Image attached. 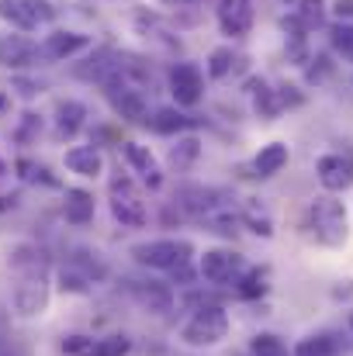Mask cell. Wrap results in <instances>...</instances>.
<instances>
[{
	"mask_svg": "<svg viewBox=\"0 0 353 356\" xmlns=\"http://www.w3.org/2000/svg\"><path fill=\"white\" fill-rule=\"evenodd\" d=\"M14 266L21 270L17 287H14V312L31 318L42 315L49 305V273H45V259L42 252H35V259H24V249L14 256Z\"/></svg>",
	"mask_w": 353,
	"mask_h": 356,
	"instance_id": "obj_1",
	"label": "cell"
},
{
	"mask_svg": "<svg viewBox=\"0 0 353 356\" xmlns=\"http://www.w3.org/2000/svg\"><path fill=\"white\" fill-rule=\"evenodd\" d=\"M191 256H194V245L187 238H152V242L132 245V259L149 270H180L191 263Z\"/></svg>",
	"mask_w": 353,
	"mask_h": 356,
	"instance_id": "obj_2",
	"label": "cell"
},
{
	"mask_svg": "<svg viewBox=\"0 0 353 356\" xmlns=\"http://www.w3.org/2000/svg\"><path fill=\"white\" fill-rule=\"evenodd\" d=\"M308 222H312V232L322 245L329 249H340L347 236H350V225H347V208L343 201L336 197H315L312 208H308Z\"/></svg>",
	"mask_w": 353,
	"mask_h": 356,
	"instance_id": "obj_3",
	"label": "cell"
},
{
	"mask_svg": "<svg viewBox=\"0 0 353 356\" xmlns=\"http://www.w3.org/2000/svg\"><path fill=\"white\" fill-rule=\"evenodd\" d=\"M229 336V315L222 305H201L194 308V315L184 322L180 339L187 346H215Z\"/></svg>",
	"mask_w": 353,
	"mask_h": 356,
	"instance_id": "obj_4",
	"label": "cell"
},
{
	"mask_svg": "<svg viewBox=\"0 0 353 356\" xmlns=\"http://www.w3.org/2000/svg\"><path fill=\"white\" fill-rule=\"evenodd\" d=\"M108 191H111V215H115L118 222H121L125 229H146L149 211H146V201H142V194L135 191L132 177L118 173Z\"/></svg>",
	"mask_w": 353,
	"mask_h": 356,
	"instance_id": "obj_5",
	"label": "cell"
},
{
	"mask_svg": "<svg viewBox=\"0 0 353 356\" xmlns=\"http://www.w3.org/2000/svg\"><path fill=\"white\" fill-rule=\"evenodd\" d=\"M101 87H104V94H108V101H111V108H115L118 118L135 121V124H146V121H149L146 94H142V90H135V87L121 76V66H118V73H111Z\"/></svg>",
	"mask_w": 353,
	"mask_h": 356,
	"instance_id": "obj_6",
	"label": "cell"
},
{
	"mask_svg": "<svg viewBox=\"0 0 353 356\" xmlns=\"http://www.w3.org/2000/svg\"><path fill=\"white\" fill-rule=\"evenodd\" d=\"M198 273L212 287H235V280L246 273V259L233 249H205V256L198 259Z\"/></svg>",
	"mask_w": 353,
	"mask_h": 356,
	"instance_id": "obj_7",
	"label": "cell"
},
{
	"mask_svg": "<svg viewBox=\"0 0 353 356\" xmlns=\"http://www.w3.org/2000/svg\"><path fill=\"white\" fill-rule=\"evenodd\" d=\"M170 94L177 108H198L205 97V76L194 63H177L170 70Z\"/></svg>",
	"mask_w": 353,
	"mask_h": 356,
	"instance_id": "obj_8",
	"label": "cell"
},
{
	"mask_svg": "<svg viewBox=\"0 0 353 356\" xmlns=\"http://www.w3.org/2000/svg\"><path fill=\"white\" fill-rule=\"evenodd\" d=\"M215 17H219L222 35L242 38V35H249V28L256 21V10H253V0H219Z\"/></svg>",
	"mask_w": 353,
	"mask_h": 356,
	"instance_id": "obj_9",
	"label": "cell"
},
{
	"mask_svg": "<svg viewBox=\"0 0 353 356\" xmlns=\"http://www.w3.org/2000/svg\"><path fill=\"white\" fill-rule=\"evenodd\" d=\"M91 49V35H80V31H52L45 35V42L38 45V59H49V63H63L77 52Z\"/></svg>",
	"mask_w": 353,
	"mask_h": 356,
	"instance_id": "obj_10",
	"label": "cell"
},
{
	"mask_svg": "<svg viewBox=\"0 0 353 356\" xmlns=\"http://www.w3.org/2000/svg\"><path fill=\"white\" fill-rule=\"evenodd\" d=\"M121 156H125V163L132 166V173L142 177V184H146L149 191H159V187H163V170H159L156 156H152L146 145H139V142H121Z\"/></svg>",
	"mask_w": 353,
	"mask_h": 356,
	"instance_id": "obj_11",
	"label": "cell"
},
{
	"mask_svg": "<svg viewBox=\"0 0 353 356\" xmlns=\"http://www.w3.org/2000/svg\"><path fill=\"white\" fill-rule=\"evenodd\" d=\"M315 177H319V184L329 194H340V191H347L353 184V163L347 156H340V152H329V156H322L315 163Z\"/></svg>",
	"mask_w": 353,
	"mask_h": 356,
	"instance_id": "obj_12",
	"label": "cell"
},
{
	"mask_svg": "<svg viewBox=\"0 0 353 356\" xmlns=\"http://www.w3.org/2000/svg\"><path fill=\"white\" fill-rule=\"evenodd\" d=\"M38 59V45L24 35H0V66L3 70H24Z\"/></svg>",
	"mask_w": 353,
	"mask_h": 356,
	"instance_id": "obj_13",
	"label": "cell"
},
{
	"mask_svg": "<svg viewBox=\"0 0 353 356\" xmlns=\"http://www.w3.org/2000/svg\"><path fill=\"white\" fill-rule=\"evenodd\" d=\"M156 135H180V131H191V128H198L201 118H194V115H184V111H177V108H159V111H152L149 121H146Z\"/></svg>",
	"mask_w": 353,
	"mask_h": 356,
	"instance_id": "obj_14",
	"label": "cell"
},
{
	"mask_svg": "<svg viewBox=\"0 0 353 356\" xmlns=\"http://www.w3.org/2000/svg\"><path fill=\"white\" fill-rule=\"evenodd\" d=\"M66 170L77 173V177H101L104 170V156L97 145H73L66 152Z\"/></svg>",
	"mask_w": 353,
	"mask_h": 356,
	"instance_id": "obj_15",
	"label": "cell"
},
{
	"mask_svg": "<svg viewBox=\"0 0 353 356\" xmlns=\"http://www.w3.org/2000/svg\"><path fill=\"white\" fill-rule=\"evenodd\" d=\"M63 215H66L70 225H91V222H94V194L84 191V187L66 191V197H63Z\"/></svg>",
	"mask_w": 353,
	"mask_h": 356,
	"instance_id": "obj_16",
	"label": "cell"
},
{
	"mask_svg": "<svg viewBox=\"0 0 353 356\" xmlns=\"http://www.w3.org/2000/svg\"><path fill=\"white\" fill-rule=\"evenodd\" d=\"M132 291H135L139 305H142L146 312H152V315H166V312L173 308V291H170L166 284L149 280V284H135Z\"/></svg>",
	"mask_w": 353,
	"mask_h": 356,
	"instance_id": "obj_17",
	"label": "cell"
},
{
	"mask_svg": "<svg viewBox=\"0 0 353 356\" xmlns=\"http://www.w3.org/2000/svg\"><path fill=\"white\" fill-rule=\"evenodd\" d=\"M284 166H288V145H284V142H270V145H263V149L256 152V159H253V170H256L260 180L277 177Z\"/></svg>",
	"mask_w": 353,
	"mask_h": 356,
	"instance_id": "obj_18",
	"label": "cell"
},
{
	"mask_svg": "<svg viewBox=\"0 0 353 356\" xmlns=\"http://www.w3.org/2000/svg\"><path fill=\"white\" fill-rule=\"evenodd\" d=\"M87 121V108L80 101H59L56 108V135L59 138H73Z\"/></svg>",
	"mask_w": 353,
	"mask_h": 356,
	"instance_id": "obj_19",
	"label": "cell"
},
{
	"mask_svg": "<svg viewBox=\"0 0 353 356\" xmlns=\"http://www.w3.org/2000/svg\"><path fill=\"white\" fill-rule=\"evenodd\" d=\"M239 63H242V56H235L233 45H222V49H215V52L208 56V76H212V80H226V76L235 73Z\"/></svg>",
	"mask_w": 353,
	"mask_h": 356,
	"instance_id": "obj_20",
	"label": "cell"
},
{
	"mask_svg": "<svg viewBox=\"0 0 353 356\" xmlns=\"http://www.w3.org/2000/svg\"><path fill=\"white\" fill-rule=\"evenodd\" d=\"M253 90H256L253 108H256V115H260V118L274 121L281 111H284V104H281V94H277V90H270L267 83H253Z\"/></svg>",
	"mask_w": 353,
	"mask_h": 356,
	"instance_id": "obj_21",
	"label": "cell"
},
{
	"mask_svg": "<svg viewBox=\"0 0 353 356\" xmlns=\"http://www.w3.org/2000/svg\"><path fill=\"white\" fill-rule=\"evenodd\" d=\"M239 222H246V225H249V232H256V236H263V238L274 236V222H270V215H267L256 201H246V208H242Z\"/></svg>",
	"mask_w": 353,
	"mask_h": 356,
	"instance_id": "obj_22",
	"label": "cell"
},
{
	"mask_svg": "<svg viewBox=\"0 0 353 356\" xmlns=\"http://www.w3.org/2000/svg\"><path fill=\"white\" fill-rule=\"evenodd\" d=\"M336 353H340V346H336V339L326 336V332L305 336V339L295 346V356H336Z\"/></svg>",
	"mask_w": 353,
	"mask_h": 356,
	"instance_id": "obj_23",
	"label": "cell"
},
{
	"mask_svg": "<svg viewBox=\"0 0 353 356\" xmlns=\"http://www.w3.org/2000/svg\"><path fill=\"white\" fill-rule=\"evenodd\" d=\"M0 17H3V21H10L17 31H31V28H38V24L31 21V14H28L24 0H0Z\"/></svg>",
	"mask_w": 353,
	"mask_h": 356,
	"instance_id": "obj_24",
	"label": "cell"
},
{
	"mask_svg": "<svg viewBox=\"0 0 353 356\" xmlns=\"http://www.w3.org/2000/svg\"><path fill=\"white\" fill-rule=\"evenodd\" d=\"M235 294L239 298H263L267 294V273L263 270H246L239 280H235Z\"/></svg>",
	"mask_w": 353,
	"mask_h": 356,
	"instance_id": "obj_25",
	"label": "cell"
},
{
	"mask_svg": "<svg viewBox=\"0 0 353 356\" xmlns=\"http://www.w3.org/2000/svg\"><path fill=\"white\" fill-rule=\"evenodd\" d=\"M298 21L305 24V31L322 28V24H326V7H322V0H298Z\"/></svg>",
	"mask_w": 353,
	"mask_h": 356,
	"instance_id": "obj_26",
	"label": "cell"
},
{
	"mask_svg": "<svg viewBox=\"0 0 353 356\" xmlns=\"http://www.w3.org/2000/svg\"><path fill=\"white\" fill-rule=\"evenodd\" d=\"M249 353L253 356H288V346H284V339H277L274 332H260V336H253Z\"/></svg>",
	"mask_w": 353,
	"mask_h": 356,
	"instance_id": "obj_27",
	"label": "cell"
},
{
	"mask_svg": "<svg viewBox=\"0 0 353 356\" xmlns=\"http://www.w3.org/2000/svg\"><path fill=\"white\" fill-rule=\"evenodd\" d=\"M132 353V339L128 336H104L94 343V356H128Z\"/></svg>",
	"mask_w": 353,
	"mask_h": 356,
	"instance_id": "obj_28",
	"label": "cell"
},
{
	"mask_svg": "<svg viewBox=\"0 0 353 356\" xmlns=\"http://www.w3.org/2000/svg\"><path fill=\"white\" fill-rule=\"evenodd\" d=\"M333 49H336V56L353 63V24H336L333 28Z\"/></svg>",
	"mask_w": 353,
	"mask_h": 356,
	"instance_id": "obj_29",
	"label": "cell"
},
{
	"mask_svg": "<svg viewBox=\"0 0 353 356\" xmlns=\"http://www.w3.org/2000/svg\"><path fill=\"white\" fill-rule=\"evenodd\" d=\"M94 343H97L94 336H66L59 350L66 356H94Z\"/></svg>",
	"mask_w": 353,
	"mask_h": 356,
	"instance_id": "obj_30",
	"label": "cell"
},
{
	"mask_svg": "<svg viewBox=\"0 0 353 356\" xmlns=\"http://www.w3.org/2000/svg\"><path fill=\"white\" fill-rule=\"evenodd\" d=\"M24 7H28V14H31L35 24H52L56 21V7L49 0H24Z\"/></svg>",
	"mask_w": 353,
	"mask_h": 356,
	"instance_id": "obj_31",
	"label": "cell"
},
{
	"mask_svg": "<svg viewBox=\"0 0 353 356\" xmlns=\"http://www.w3.org/2000/svg\"><path fill=\"white\" fill-rule=\"evenodd\" d=\"M17 170H21V180H28V184H38V180H45V184H56V180L49 177V170H45V166H38V163H28V159H21V163H17Z\"/></svg>",
	"mask_w": 353,
	"mask_h": 356,
	"instance_id": "obj_32",
	"label": "cell"
},
{
	"mask_svg": "<svg viewBox=\"0 0 353 356\" xmlns=\"http://www.w3.org/2000/svg\"><path fill=\"white\" fill-rule=\"evenodd\" d=\"M194 156H198V138H184V142H177V149L170 152V159H173L177 166H187Z\"/></svg>",
	"mask_w": 353,
	"mask_h": 356,
	"instance_id": "obj_33",
	"label": "cell"
},
{
	"mask_svg": "<svg viewBox=\"0 0 353 356\" xmlns=\"http://www.w3.org/2000/svg\"><path fill=\"white\" fill-rule=\"evenodd\" d=\"M59 280H63V287H66V291H87V284H91L80 270H63V273H59Z\"/></svg>",
	"mask_w": 353,
	"mask_h": 356,
	"instance_id": "obj_34",
	"label": "cell"
},
{
	"mask_svg": "<svg viewBox=\"0 0 353 356\" xmlns=\"http://www.w3.org/2000/svg\"><path fill=\"white\" fill-rule=\"evenodd\" d=\"M333 10H336L340 24H350V17H353V0H336V3H333Z\"/></svg>",
	"mask_w": 353,
	"mask_h": 356,
	"instance_id": "obj_35",
	"label": "cell"
},
{
	"mask_svg": "<svg viewBox=\"0 0 353 356\" xmlns=\"http://www.w3.org/2000/svg\"><path fill=\"white\" fill-rule=\"evenodd\" d=\"M7 108H10V101H7V94L0 90V111H7Z\"/></svg>",
	"mask_w": 353,
	"mask_h": 356,
	"instance_id": "obj_36",
	"label": "cell"
},
{
	"mask_svg": "<svg viewBox=\"0 0 353 356\" xmlns=\"http://www.w3.org/2000/svg\"><path fill=\"white\" fill-rule=\"evenodd\" d=\"M166 3H198V0H166Z\"/></svg>",
	"mask_w": 353,
	"mask_h": 356,
	"instance_id": "obj_37",
	"label": "cell"
},
{
	"mask_svg": "<svg viewBox=\"0 0 353 356\" xmlns=\"http://www.w3.org/2000/svg\"><path fill=\"white\" fill-rule=\"evenodd\" d=\"M3 173H7V163H3V159H0V177H3Z\"/></svg>",
	"mask_w": 353,
	"mask_h": 356,
	"instance_id": "obj_38",
	"label": "cell"
},
{
	"mask_svg": "<svg viewBox=\"0 0 353 356\" xmlns=\"http://www.w3.org/2000/svg\"><path fill=\"white\" fill-rule=\"evenodd\" d=\"M3 208H7V201H3V197H0V211H3Z\"/></svg>",
	"mask_w": 353,
	"mask_h": 356,
	"instance_id": "obj_39",
	"label": "cell"
},
{
	"mask_svg": "<svg viewBox=\"0 0 353 356\" xmlns=\"http://www.w3.org/2000/svg\"><path fill=\"white\" fill-rule=\"evenodd\" d=\"M350 325H353V318H350Z\"/></svg>",
	"mask_w": 353,
	"mask_h": 356,
	"instance_id": "obj_40",
	"label": "cell"
}]
</instances>
